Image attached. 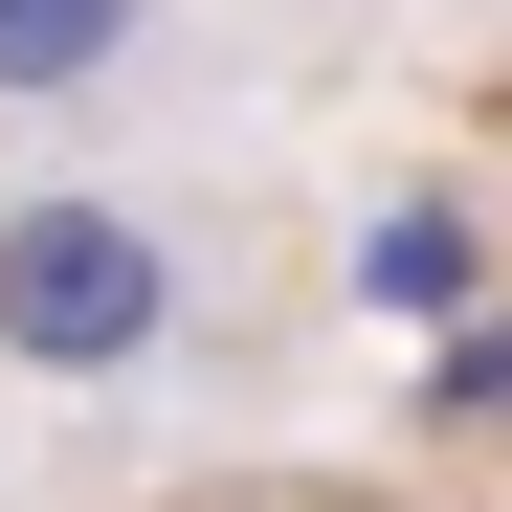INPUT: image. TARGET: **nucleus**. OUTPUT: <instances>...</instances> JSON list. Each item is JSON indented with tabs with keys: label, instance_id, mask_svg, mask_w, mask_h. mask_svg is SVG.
<instances>
[{
	"label": "nucleus",
	"instance_id": "1",
	"mask_svg": "<svg viewBox=\"0 0 512 512\" xmlns=\"http://www.w3.org/2000/svg\"><path fill=\"white\" fill-rule=\"evenodd\" d=\"M179 334H201L179 201H134V179H23L0 201V357L23 379H156Z\"/></svg>",
	"mask_w": 512,
	"mask_h": 512
},
{
	"label": "nucleus",
	"instance_id": "2",
	"mask_svg": "<svg viewBox=\"0 0 512 512\" xmlns=\"http://www.w3.org/2000/svg\"><path fill=\"white\" fill-rule=\"evenodd\" d=\"M156 45H179V0H0V112H134Z\"/></svg>",
	"mask_w": 512,
	"mask_h": 512
},
{
	"label": "nucleus",
	"instance_id": "3",
	"mask_svg": "<svg viewBox=\"0 0 512 512\" xmlns=\"http://www.w3.org/2000/svg\"><path fill=\"white\" fill-rule=\"evenodd\" d=\"M468 268H490L468 201H379V245H357V290H379V312H468Z\"/></svg>",
	"mask_w": 512,
	"mask_h": 512
}]
</instances>
